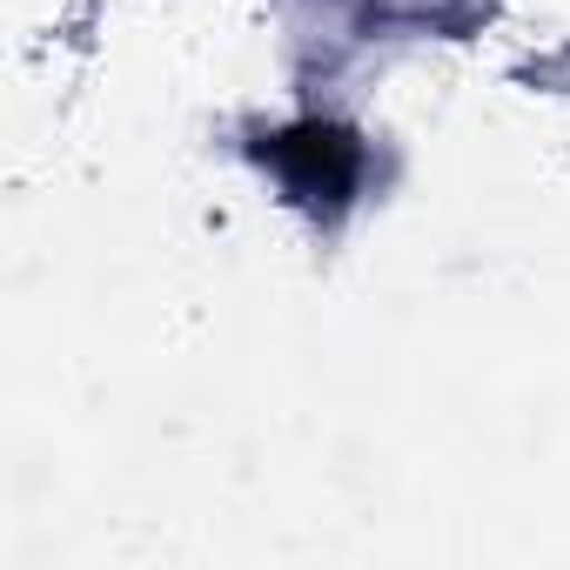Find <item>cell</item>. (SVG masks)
I'll return each mask as SVG.
<instances>
[{
    "instance_id": "1",
    "label": "cell",
    "mask_w": 570,
    "mask_h": 570,
    "mask_svg": "<svg viewBox=\"0 0 570 570\" xmlns=\"http://www.w3.org/2000/svg\"><path fill=\"white\" fill-rule=\"evenodd\" d=\"M268 155L289 168V181H296V188H309V195H343V188L356 181V148H350L343 135H330V128L282 135Z\"/></svg>"
}]
</instances>
